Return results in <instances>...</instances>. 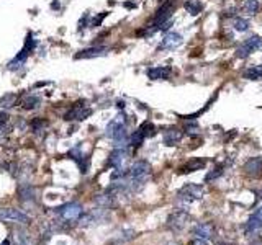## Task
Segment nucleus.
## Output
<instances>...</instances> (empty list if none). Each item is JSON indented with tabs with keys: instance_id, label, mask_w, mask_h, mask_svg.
Masks as SVG:
<instances>
[{
	"instance_id": "a878e982",
	"label": "nucleus",
	"mask_w": 262,
	"mask_h": 245,
	"mask_svg": "<svg viewBox=\"0 0 262 245\" xmlns=\"http://www.w3.org/2000/svg\"><path fill=\"white\" fill-rule=\"evenodd\" d=\"M233 27L238 31H246L249 28V22H248V20H244V18H234Z\"/></svg>"
},
{
	"instance_id": "393cba45",
	"label": "nucleus",
	"mask_w": 262,
	"mask_h": 245,
	"mask_svg": "<svg viewBox=\"0 0 262 245\" xmlns=\"http://www.w3.org/2000/svg\"><path fill=\"white\" fill-rule=\"evenodd\" d=\"M223 170H224V165L223 164H219V165H217L215 169L210 172V174L205 176V181L208 183V181H213V180H217L218 176H221L223 175Z\"/></svg>"
},
{
	"instance_id": "7c9ffc66",
	"label": "nucleus",
	"mask_w": 262,
	"mask_h": 245,
	"mask_svg": "<svg viewBox=\"0 0 262 245\" xmlns=\"http://www.w3.org/2000/svg\"><path fill=\"white\" fill-rule=\"evenodd\" d=\"M190 245H208L207 241H203V239H195V241H192Z\"/></svg>"
},
{
	"instance_id": "ddd939ff",
	"label": "nucleus",
	"mask_w": 262,
	"mask_h": 245,
	"mask_svg": "<svg viewBox=\"0 0 262 245\" xmlns=\"http://www.w3.org/2000/svg\"><path fill=\"white\" fill-rule=\"evenodd\" d=\"M82 214V206L79 203H71L66 205L64 208H61V216L64 221H77Z\"/></svg>"
},
{
	"instance_id": "aec40b11",
	"label": "nucleus",
	"mask_w": 262,
	"mask_h": 245,
	"mask_svg": "<svg viewBox=\"0 0 262 245\" xmlns=\"http://www.w3.org/2000/svg\"><path fill=\"white\" fill-rule=\"evenodd\" d=\"M243 77L248 80H262V66L249 67L243 72Z\"/></svg>"
},
{
	"instance_id": "b1692460",
	"label": "nucleus",
	"mask_w": 262,
	"mask_h": 245,
	"mask_svg": "<svg viewBox=\"0 0 262 245\" xmlns=\"http://www.w3.org/2000/svg\"><path fill=\"white\" fill-rule=\"evenodd\" d=\"M13 105H17V95H15V93H7V95H3L0 98V106L10 108Z\"/></svg>"
},
{
	"instance_id": "bb28decb",
	"label": "nucleus",
	"mask_w": 262,
	"mask_h": 245,
	"mask_svg": "<svg viewBox=\"0 0 262 245\" xmlns=\"http://www.w3.org/2000/svg\"><path fill=\"white\" fill-rule=\"evenodd\" d=\"M15 244L17 245H28V237H26L23 232L15 234Z\"/></svg>"
},
{
	"instance_id": "7ed1b4c3",
	"label": "nucleus",
	"mask_w": 262,
	"mask_h": 245,
	"mask_svg": "<svg viewBox=\"0 0 262 245\" xmlns=\"http://www.w3.org/2000/svg\"><path fill=\"white\" fill-rule=\"evenodd\" d=\"M35 46H36V41L33 39V35H28V36H26V39H25L23 49L20 51V53L15 56L12 61L8 62V69H10V70L20 69V67H22L25 62H26V59H28V56L33 53Z\"/></svg>"
},
{
	"instance_id": "f8f14e48",
	"label": "nucleus",
	"mask_w": 262,
	"mask_h": 245,
	"mask_svg": "<svg viewBox=\"0 0 262 245\" xmlns=\"http://www.w3.org/2000/svg\"><path fill=\"white\" fill-rule=\"evenodd\" d=\"M182 35L179 33H175V31H171V33H167L164 38H162L161 41V44H159V48L157 49H175V48H179V46L182 44Z\"/></svg>"
},
{
	"instance_id": "412c9836",
	"label": "nucleus",
	"mask_w": 262,
	"mask_h": 245,
	"mask_svg": "<svg viewBox=\"0 0 262 245\" xmlns=\"http://www.w3.org/2000/svg\"><path fill=\"white\" fill-rule=\"evenodd\" d=\"M183 8H185L187 12L192 15V17H197V15L202 12L203 7H202V3L198 2V0H187V2L183 3Z\"/></svg>"
},
{
	"instance_id": "423d86ee",
	"label": "nucleus",
	"mask_w": 262,
	"mask_h": 245,
	"mask_svg": "<svg viewBox=\"0 0 262 245\" xmlns=\"http://www.w3.org/2000/svg\"><path fill=\"white\" fill-rule=\"evenodd\" d=\"M92 114V108L86 105V102H77L69 111L64 114L66 121H84Z\"/></svg>"
},
{
	"instance_id": "20e7f679",
	"label": "nucleus",
	"mask_w": 262,
	"mask_h": 245,
	"mask_svg": "<svg viewBox=\"0 0 262 245\" xmlns=\"http://www.w3.org/2000/svg\"><path fill=\"white\" fill-rule=\"evenodd\" d=\"M156 134V128H154V124H151L149 121H144L141 126L136 129V131L133 133V136H131L130 139V142L131 145H133L134 149H138L141 144H143V140L146 138H149V136H154Z\"/></svg>"
},
{
	"instance_id": "f257e3e1",
	"label": "nucleus",
	"mask_w": 262,
	"mask_h": 245,
	"mask_svg": "<svg viewBox=\"0 0 262 245\" xmlns=\"http://www.w3.org/2000/svg\"><path fill=\"white\" fill-rule=\"evenodd\" d=\"M149 174H151V165L146 160H138V162L131 165L127 174L131 191H138L139 188H143L146 180L149 178Z\"/></svg>"
},
{
	"instance_id": "4468645a",
	"label": "nucleus",
	"mask_w": 262,
	"mask_h": 245,
	"mask_svg": "<svg viewBox=\"0 0 262 245\" xmlns=\"http://www.w3.org/2000/svg\"><path fill=\"white\" fill-rule=\"evenodd\" d=\"M193 234H195L198 239L210 241V239L215 237V226L212 222H200L193 227Z\"/></svg>"
},
{
	"instance_id": "f03ea898",
	"label": "nucleus",
	"mask_w": 262,
	"mask_h": 245,
	"mask_svg": "<svg viewBox=\"0 0 262 245\" xmlns=\"http://www.w3.org/2000/svg\"><path fill=\"white\" fill-rule=\"evenodd\" d=\"M205 193V188L202 185H195V183H188L183 188L177 193V203H179V210L187 211V208L192 205L193 201L200 200Z\"/></svg>"
},
{
	"instance_id": "4be33fe9",
	"label": "nucleus",
	"mask_w": 262,
	"mask_h": 245,
	"mask_svg": "<svg viewBox=\"0 0 262 245\" xmlns=\"http://www.w3.org/2000/svg\"><path fill=\"white\" fill-rule=\"evenodd\" d=\"M41 103V98L36 97V95H26L22 102H20V105H22L25 109H35Z\"/></svg>"
},
{
	"instance_id": "6e6552de",
	"label": "nucleus",
	"mask_w": 262,
	"mask_h": 245,
	"mask_svg": "<svg viewBox=\"0 0 262 245\" xmlns=\"http://www.w3.org/2000/svg\"><path fill=\"white\" fill-rule=\"evenodd\" d=\"M187 222H188V212L183 210H177L167 219V227L174 232H179L187 226Z\"/></svg>"
},
{
	"instance_id": "6ab92c4d",
	"label": "nucleus",
	"mask_w": 262,
	"mask_h": 245,
	"mask_svg": "<svg viewBox=\"0 0 262 245\" xmlns=\"http://www.w3.org/2000/svg\"><path fill=\"white\" fill-rule=\"evenodd\" d=\"M169 75H171L169 67H153V69H148V77L151 80H166L169 79Z\"/></svg>"
},
{
	"instance_id": "a211bd4d",
	"label": "nucleus",
	"mask_w": 262,
	"mask_h": 245,
	"mask_svg": "<svg viewBox=\"0 0 262 245\" xmlns=\"http://www.w3.org/2000/svg\"><path fill=\"white\" fill-rule=\"evenodd\" d=\"M183 133L177 128H169L164 133V144L166 145H177L182 140Z\"/></svg>"
},
{
	"instance_id": "2f4dec72",
	"label": "nucleus",
	"mask_w": 262,
	"mask_h": 245,
	"mask_svg": "<svg viewBox=\"0 0 262 245\" xmlns=\"http://www.w3.org/2000/svg\"><path fill=\"white\" fill-rule=\"evenodd\" d=\"M2 245H8V241H5V242H2Z\"/></svg>"
},
{
	"instance_id": "39448f33",
	"label": "nucleus",
	"mask_w": 262,
	"mask_h": 245,
	"mask_svg": "<svg viewBox=\"0 0 262 245\" xmlns=\"http://www.w3.org/2000/svg\"><path fill=\"white\" fill-rule=\"evenodd\" d=\"M172 12H174V2H172V0H167V2L156 12L154 18H153V27L154 28H151V31L154 33V31L161 30L162 25H164L167 20L172 17Z\"/></svg>"
},
{
	"instance_id": "9b49d317",
	"label": "nucleus",
	"mask_w": 262,
	"mask_h": 245,
	"mask_svg": "<svg viewBox=\"0 0 262 245\" xmlns=\"http://www.w3.org/2000/svg\"><path fill=\"white\" fill-rule=\"evenodd\" d=\"M246 175L251 178H261L262 176V157H253L244 164Z\"/></svg>"
},
{
	"instance_id": "1a4fd4ad",
	"label": "nucleus",
	"mask_w": 262,
	"mask_h": 245,
	"mask_svg": "<svg viewBox=\"0 0 262 245\" xmlns=\"http://www.w3.org/2000/svg\"><path fill=\"white\" fill-rule=\"evenodd\" d=\"M127 162H128V152L125 147H117L108 157V165L113 167L115 170H125Z\"/></svg>"
},
{
	"instance_id": "f3484780",
	"label": "nucleus",
	"mask_w": 262,
	"mask_h": 245,
	"mask_svg": "<svg viewBox=\"0 0 262 245\" xmlns=\"http://www.w3.org/2000/svg\"><path fill=\"white\" fill-rule=\"evenodd\" d=\"M205 165H207V160L205 159H192V160H188L187 164H183L180 169H177V174L185 175V174H190V172L202 170Z\"/></svg>"
},
{
	"instance_id": "2eb2a0df",
	"label": "nucleus",
	"mask_w": 262,
	"mask_h": 245,
	"mask_svg": "<svg viewBox=\"0 0 262 245\" xmlns=\"http://www.w3.org/2000/svg\"><path fill=\"white\" fill-rule=\"evenodd\" d=\"M259 231H262V206L256 212H253L248 222H246V232L254 234Z\"/></svg>"
},
{
	"instance_id": "0eeeda50",
	"label": "nucleus",
	"mask_w": 262,
	"mask_h": 245,
	"mask_svg": "<svg viewBox=\"0 0 262 245\" xmlns=\"http://www.w3.org/2000/svg\"><path fill=\"white\" fill-rule=\"evenodd\" d=\"M0 221L2 222H17V224H28L30 217L15 208H0Z\"/></svg>"
},
{
	"instance_id": "c756f323",
	"label": "nucleus",
	"mask_w": 262,
	"mask_h": 245,
	"mask_svg": "<svg viewBox=\"0 0 262 245\" xmlns=\"http://www.w3.org/2000/svg\"><path fill=\"white\" fill-rule=\"evenodd\" d=\"M8 121V114L7 113H0V128Z\"/></svg>"
},
{
	"instance_id": "cd10ccee",
	"label": "nucleus",
	"mask_w": 262,
	"mask_h": 245,
	"mask_svg": "<svg viewBox=\"0 0 262 245\" xmlns=\"http://www.w3.org/2000/svg\"><path fill=\"white\" fill-rule=\"evenodd\" d=\"M107 15H108V12H102L100 15H98V17L93 18V20H92V27H93V28H95V27H100L102 22H103V18L107 17Z\"/></svg>"
},
{
	"instance_id": "5701e85b",
	"label": "nucleus",
	"mask_w": 262,
	"mask_h": 245,
	"mask_svg": "<svg viewBox=\"0 0 262 245\" xmlns=\"http://www.w3.org/2000/svg\"><path fill=\"white\" fill-rule=\"evenodd\" d=\"M243 8L248 15H256L259 10V0H243Z\"/></svg>"
},
{
	"instance_id": "c85d7f7f",
	"label": "nucleus",
	"mask_w": 262,
	"mask_h": 245,
	"mask_svg": "<svg viewBox=\"0 0 262 245\" xmlns=\"http://www.w3.org/2000/svg\"><path fill=\"white\" fill-rule=\"evenodd\" d=\"M33 129L35 131H40V128H43V126H46V121H41V119H38V121H33Z\"/></svg>"
},
{
	"instance_id": "dca6fc26",
	"label": "nucleus",
	"mask_w": 262,
	"mask_h": 245,
	"mask_svg": "<svg viewBox=\"0 0 262 245\" xmlns=\"http://www.w3.org/2000/svg\"><path fill=\"white\" fill-rule=\"evenodd\" d=\"M108 53V48H103V46H97V48H87L79 51L76 54V59H92V57H102Z\"/></svg>"
},
{
	"instance_id": "9d476101",
	"label": "nucleus",
	"mask_w": 262,
	"mask_h": 245,
	"mask_svg": "<svg viewBox=\"0 0 262 245\" xmlns=\"http://www.w3.org/2000/svg\"><path fill=\"white\" fill-rule=\"evenodd\" d=\"M259 48H262V38L261 36H251L249 39H246L238 48V57H248L256 53Z\"/></svg>"
}]
</instances>
